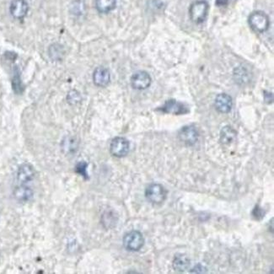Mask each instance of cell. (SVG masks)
Returning a JSON list of instances; mask_svg holds the SVG:
<instances>
[{
	"label": "cell",
	"instance_id": "52a82bcc",
	"mask_svg": "<svg viewBox=\"0 0 274 274\" xmlns=\"http://www.w3.org/2000/svg\"><path fill=\"white\" fill-rule=\"evenodd\" d=\"M152 80L150 75L145 71L135 73L131 78V85L135 90H142L150 87Z\"/></svg>",
	"mask_w": 274,
	"mask_h": 274
},
{
	"label": "cell",
	"instance_id": "7a4b0ae2",
	"mask_svg": "<svg viewBox=\"0 0 274 274\" xmlns=\"http://www.w3.org/2000/svg\"><path fill=\"white\" fill-rule=\"evenodd\" d=\"M249 25L256 32H265L269 27V18L262 11H255L250 15Z\"/></svg>",
	"mask_w": 274,
	"mask_h": 274
},
{
	"label": "cell",
	"instance_id": "4fadbf2b",
	"mask_svg": "<svg viewBox=\"0 0 274 274\" xmlns=\"http://www.w3.org/2000/svg\"><path fill=\"white\" fill-rule=\"evenodd\" d=\"M14 196L19 202H28L33 197V191L25 185L20 184L14 190Z\"/></svg>",
	"mask_w": 274,
	"mask_h": 274
},
{
	"label": "cell",
	"instance_id": "9a60e30c",
	"mask_svg": "<svg viewBox=\"0 0 274 274\" xmlns=\"http://www.w3.org/2000/svg\"><path fill=\"white\" fill-rule=\"evenodd\" d=\"M173 268L177 272H185L189 268L190 260L184 255H178L173 260Z\"/></svg>",
	"mask_w": 274,
	"mask_h": 274
},
{
	"label": "cell",
	"instance_id": "5b68a950",
	"mask_svg": "<svg viewBox=\"0 0 274 274\" xmlns=\"http://www.w3.org/2000/svg\"><path fill=\"white\" fill-rule=\"evenodd\" d=\"M129 150V142L125 138H115L112 140L111 145H110V152L115 157H124L128 154Z\"/></svg>",
	"mask_w": 274,
	"mask_h": 274
},
{
	"label": "cell",
	"instance_id": "8fae6325",
	"mask_svg": "<svg viewBox=\"0 0 274 274\" xmlns=\"http://www.w3.org/2000/svg\"><path fill=\"white\" fill-rule=\"evenodd\" d=\"M215 108L220 113H229L232 109V98L225 93L219 94L215 98Z\"/></svg>",
	"mask_w": 274,
	"mask_h": 274
},
{
	"label": "cell",
	"instance_id": "ffe728a7",
	"mask_svg": "<svg viewBox=\"0 0 274 274\" xmlns=\"http://www.w3.org/2000/svg\"><path fill=\"white\" fill-rule=\"evenodd\" d=\"M67 100L70 104H76L81 100V96H80V93L76 90H71L67 95Z\"/></svg>",
	"mask_w": 274,
	"mask_h": 274
},
{
	"label": "cell",
	"instance_id": "9c48e42d",
	"mask_svg": "<svg viewBox=\"0 0 274 274\" xmlns=\"http://www.w3.org/2000/svg\"><path fill=\"white\" fill-rule=\"evenodd\" d=\"M29 5L25 0H13L10 4V11L13 17L21 20L27 15Z\"/></svg>",
	"mask_w": 274,
	"mask_h": 274
},
{
	"label": "cell",
	"instance_id": "7402d4cb",
	"mask_svg": "<svg viewBox=\"0 0 274 274\" xmlns=\"http://www.w3.org/2000/svg\"><path fill=\"white\" fill-rule=\"evenodd\" d=\"M234 1V0H216V5L219 7H224V6H227Z\"/></svg>",
	"mask_w": 274,
	"mask_h": 274
},
{
	"label": "cell",
	"instance_id": "8992f818",
	"mask_svg": "<svg viewBox=\"0 0 274 274\" xmlns=\"http://www.w3.org/2000/svg\"><path fill=\"white\" fill-rule=\"evenodd\" d=\"M178 137L183 144L188 146H192L197 142L199 138V132L195 126H192V125L185 126L180 130Z\"/></svg>",
	"mask_w": 274,
	"mask_h": 274
},
{
	"label": "cell",
	"instance_id": "ac0fdd59",
	"mask_svg": "<svg viewBox=\"0 0 274 274\" xmlns=\"http://www.w3.org/2000/svg\"><path fill=\"white\" fill-rule=\"evenodd\" d=\"M88 164L85 161H80L76 164L75 167V172L77 174L80 175L81 177H84L85 179H89V175L87 172Z\"/></svg>",
	"mask_w": 274,
	"mask_h": 274
},
{
	"label": "cell",
	"instance_id": "3957f363",
	"mask_svg": "<svg viewBox=\"0 0 274 274\" xmlns=\"http://www.w3.org/2000/svg\"><path fill=\"white\" fill-rule=\"evenodd\" d=\"M209 10H210V6L206 1L201 0V1L193 3L189 9L191 20L197 24L204 22L209 14Z\"/></svg>",
	"mask_w": 274,
	"mask_h": 274
},
{
	"label": "cell",
	"instance_id": "44dd1931",
	"mask_svg": "<svg viewBox=\"0 0 274 274\" xmlns=\"http://www.w3.org/2000/svg\"><path fill=\"white\" fill-rule=\"evenodd\" d=\"M252 215H253V217H254L255 219L260 220V219H262V218H264L265 212L263 211L262 208H260L259 206L257 205V206L255 207L254 210H253Z\"/></svg>",
	"mask_w": 274,
	"mask_h": 274
},
{
	"label": "cell",
	"instance_id": "2e32d148",
	"mask_svg": "<svg viewBox=\"0 0 274 274\" xmlns=\"http://www.w3.org/2000/svg\"><path fill=\"white\" fill-rule=\"evenodd\" d=\"M117 5V0H95V7L98 11L107 14L114 10Z\"/></svg>",
	"mask_w": 274,
	"mask_h": 274
},
{
	"label": "cell",
	"instance_id": "30bf717a",
	"mask_svg": "<svg viewBox=\"0 0 274 274\" xmlns=\"http://www.w3.org/2000/svg\"><path fill=\"white\" fill-rule=\"evenodd\" d=\"M35 175V169L30 164H23L18 169V182H20V184H26V183L34 179Z\"/></svg>",
	"mask_w": 274,
	"mask_h": 274
},
{
	"label": "cell",
	"instance_id": "ba28073f",
	"mask_svg": "<svg viewBox=\"0 0 274 274\" xmlns=\"http://www.w3.org/2000/svg\"><path fill=\"white\" fill-rule=\"evenodd\" d=\"M158 110H160L164 113L173 115L187 114L189 112V109L187 106L183 103L174 100V99L167 100L166 102L164 103V106Z\"/></svg>",
	"mask_w": 274,
	"mask_h": 274
},
{
	"label": "cell",
	"instance_id": "7c38bea8",
	"mask_svg": "<svg viewBox=\"0 0 274 274\" xmlns=\"http://www.w3.org/2000/svg\"><path fill=\"white\" fill-rule=\"evenodd\" d=\"M93 80L95 85L99 87H105L111 81L109 70L104 67H99L93 74Z\"/></svg>",
	"mask_w": 274,
	"mask_h": 274
},
{
	"label": "cell",
	"instance_id": "e0dca14e",
	"mask_svg": "<svg viewBox=\"0 0 274 274\" xmlns=\"http://www.w3.org/2000/svg\"><path fill=\"white\" fill-rule=\"evenodd\" d=\"M12 85L13 89L15 90V93L20 94V93L23 92L24 88H23L22 82L20 80V73H19V70L17 68H15V74L13 76Z\"/></svg>",
	"mask_w": 274,
	"mask_h": 274
},
{
	"label": "cell",
	"instance_id": "d6986e66",
	"mask_svg": "<svg viewBox=\"0 0 274 274\" xmlns=\"http://www.w3.org/2000/svg\"><path fill=\"white\" fill-rule=\"evenodd\" d=\"M62 47L57 44L52 46L50 48V57H53V59H59L62 57Z\"/></svg>",
	"mask_w": 274,
	"mask_h": 274
},
{
	"label": "cell",
	"instance_id": "5bb4252c",
	"mask_svg": "<svg viewBox=\"0 0 274 274\" xmlns=\"http://www.w3.org/2000/svg\"><path fill=\"white\" fill-rule=\"evenodd\" d=\"M235 138H236V131L234 128H232L229 126H225L222 128L219 139L223 145H229L235 140Z\"/></svg>",
	"mask_w": 274,
	"mask_h": 274
},
{
	"label": "cell",
	"instance_id": "277c9868",
	"mask_svg": "<svg viewBox=\"0 0 274 274\" xmlns=\"http://www.w3.org/2000/svg\"><path fill=\"white\" fill-rule=\"evenodd\" d=\"M145 197L153 204H161L166 198V191L162 185L152 183L145 190Z\"/></svg>",
	"mask_w": 274,
	"mask_h": 274
},
{
	"label": "cell",
	"instance_id": "6da1fadb",
	"mask_svg": "<svg viewBox=\"0 0 274 274\" xmlns=\"http://www.w3.org/2000/svg\"><path fill=\"white\" fill-rule=\"evenodd\" d=\"M145 245V238L142 233L138 230H132L123 237V246L127 251L138 252Z\"/></svg>",
	"mask_w": 274,
	"mask_h": 274
}]
</instances>
